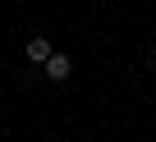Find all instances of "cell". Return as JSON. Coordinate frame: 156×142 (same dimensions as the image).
<instances>
[{"mask_svg":"<svg viewBox=\"0 0 156 142\" xmlns=\"http://www.w3.org/2000/svg\"><path fill=\"white\" fill-rule=\"evenodd\" d=\"M41 74H46V78H51V83H64V78H69V74H73V60H69V55H64V50H55V55H51V60H46V64H41Z\"/></svg>","mask_w":156,"mask_h":142,"instance_id":"obj_1","label":"cell"},{"mask_svg":"<svg viewBox=\"0 0 156 142\" xmlns=\"http://www.w3.org/2000/svg\"><path fill=\"white\" fill-rule=\"evenodd\" d=\"M151 87H156V78H151Z\"/></svg>","mask_w":156,"mask_h":142,"instance_id":"obj_4","label":"cell"},{"mask_svg":"<svg viewBox=\"0 0 156 142\" xmlns=\"http://www.w3.org/2000/svg\"><path fill=\"white\" fill-rule=\"evenodd\" d=\"M147 64H151V69H156V46H151V50H147Z\"/></svg>","mask_w":156,"mask_h":142,"instance_id":"obj_3","label":"cell"},{"mask_svg":"<svg viewBox=\"0 0 156 142\" xmlns=\"http://www.w3.org/2000/svg\"><path fill=\"white\" fill-rule=\"evenodd\" d=\"M23 50H28V60H32V64H46V60L55 55L51 37H28V46H23Z\"/></svg>","mask_w":156,"mask_h":142,"instance_id":"obj_2","label":"cell"}]
</instances>
